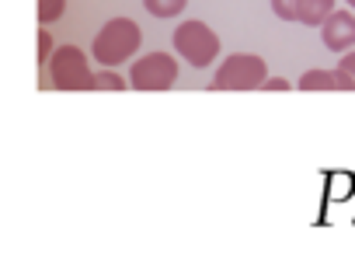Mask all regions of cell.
Here are the masks:
<instances>
[{
	"instance_id": "7c38bea8",
	"label": "cell",
	"mask_w": 355,
	"mask_h": 272,
	"mask_svg": "<svg viewBox=\"0 0 355 272\" xmlns=\"http://www.w3.org/2000/svg\"><path fill=\"white\" fill-rule=\"evenodd\" d=\"M272 11L279 22H296V0H272Z\"/></svg>"
},
{
	"instance_id": "8fae6325",
	"label": "cell",
	"mask_w": 355,
	"mask_h": 272,
	"mask_svg": "<svg viewBox=\"0 0 355 272\" xmlns=\"http://www.w3.org/2000/svg\"><path fill=\"white\" fill-rule=\"evenodd\" d=\"M67 15V0H39V25H56Z\"/></svg>"
},
{
	"instance_id": "52a82bcc",
	"label": "cell",
	"mask_w": 355,
	"mask_h": 272,
	"mask_svg": "<svg viewBox=\"0 0 355 272\" xmlns=\"http://www.w3.org/2000/svg\"><path fill=\"white\" fill-rule=\"evenodd\" d=\"M300 91H355L352 77L345 70H306L300 77Z\"/></svg>"
},
{
	"instance_id": "2e32d148",
	"label": "cell",
	"mask_w": 355,
	"mask_h": 272,
	"mask_svg": "<svg viewBox=\"0 0 355 272\" xmlns=\"http://www.w3.org/2000/svg\"><path fill=\"white\" fill-rule=\"evenodd\" d=\"M345 4H348V8H352V11H355V0H345Z\"/></svg>"
},
{
	"instance_id": "ba28073f",
	"label": "cell",
	"mask_w": 355,
	"mask_h": 272,
	"mask_svg": "<svg viewBox=\"0 0 355 272\" xmlns=\"http://www.w3.org/2000/svg\"><path fill=\"white\" fill-rule=\"evenodd\" d=\"M331 11H334V0H296V22L306 28H320Z\"/></svg>"
},
{
	"instance_id": "5b68a950",
	"label": "cell",
	"mask_w": 355,
	"mask_h": 272,
	"mask_svg": "<svg viewBox=\"0 0 355 272\" xmlns=\"http://www.w3.org/2000/svg\"><path fill=\"white\" fill-rule=\"evenodd\" d=\"M178 80V60L171 53H146L132 63L129 84L136 91H167Z\"/></svg>"
},
{
	"instance_id": "9a60e30c",
	"label": "cell",
	"mask_w": 355,
	"mask_h": 272,
	"mask_svg": "<svg viewBox=\"0 0 355 272\" xmlns=\"http://www.w3.org/2000/svg\"><path fill=\"white\" fill-rule=\"evenodd\" d=\"M293 84L286 80V77H265V84H261V91H289Z\"/></svg>"
},
{
	"instance_id": "4fadbf2b",
	"label": "cell",
	"mask_w": 355,
	"mask_h": 272,
	"mask_svg": "<svg viewBox=\"0 0 355 272\" xmlns=\"http://www.w3.org/2000/svg\"><path fill=\"white\" fill-rule=\"evenodd\" d=\"M53 49H56V46H53V32H39V63H42V67L49 63Z\"/></svg>"
},
{
	"instance_id": "277c9868",
	"label": "cell",
	"mask_w": 355,
	"mask_h": 272,
	"mask_svg": "<svg viewBox=\"0 0 355 272\" xmlns=\"http://www.w3.org/2000/svg\"><path fill=\"white\" fill-rule=\"evenodd\" d=\"M268 77V67L254 53H234L223 60V67L213 74V91H254Z\"/></svg>"
},
{
	"instance_id": "7a4b0ae2",
	"label": "cell",
	"mask_w": 355,
	"mask_h": 272,
	"mask_svg": "<svg viewBox=\"0 0 355 272\" xmlns=\"http://www.w3.org/2000/svg\"><path fill=\"white\" fill-rule=\"evenodd\" d=\"M174 53L182 56V60H189L196 70H202V67H209L216 56H220V35L206 25V22H182L174 28Z\"/></svg>"
},
{
	"instance_id": "6da1fadb",
	"label": "cell",
	"mask_w": 355,
	"mask_h": 272,
	"mask_svg": "<svg viewBox=\"0 0 355 272\" xmlns=\"http://www.w3.org/2000/svg\"><path fill=\"white\" fill-rule=\"evenodd\" d=\"M143 46V28L132 18H112L91 42V60H98L101 67H122L125 60H132Z\"/></svg>"
},
{
	"instance_id": "30bf717a",
	"label": "cell",
	"mask_w": 355,
	"mask_h": 272,
	"mask_svg": "<svg viewBox=\"0 0 355 272\" xmlns=\"http://www.w3.org/2000/svg\"><path fill=\"white\" fill-rule=\"evenodd\" d=\"M143 8L153 18H178L189 8V0H143Z\"/></svg>"
},
{
	"instance_id": "5bb4252c",
	"label": "cell",
	"mask_w": 355,
	"mask_h": 272,
	"mask_svg": "<svg viewBox=\"0 0 355 272\" xmlns=\"http://www.w3.org/2000/svg\"><path fill=\"white\" fill-rule=\"evenodd\" d=\"M338 70H345V74L352 77V84H355V49L341 53V60H338Z\"/></svg>"
},
{
	"instance_id": "8992f818",
	"label": "cell",
	"mask_w": 355,
	"mask_h": 272,
	"mask_svg": "<svg viewBox=\"0 0 355 272\" xmlns=\"http://www.w3.org/2000/svg\"><path fill=\"white\" fill-rule=\"evenodd\" d=\"M320 39L331 53H348L355 49V11H331L320 25Z\"/></svg>"
},
{
	"instance_id": "9c48e42d",
	"label": "cell",
	"mask_w": 355,
	"mask_h": 272,
	"mask_svg": "<svg viewBox=\"0 0 355 272\" xmlns=\"http://www.w3.org/2000/svg\"><path fill=\"white\" fill-rule=\"evenodd\" d=\"M125 77L115 74V67H101L91 74V91H125Z\"/></svg>"
},
{
	"instance_id": "3957f363",
	"label": "cell",
	"mask_w": 355,
	"mask_h": 272,
	"mask_svg": "<svg viewBox=\"0 0 355 272\" xmlns=\"http://www.w3.org/2000/svg\"><path fill=\"white\" fill-rule=\"evenodd\" d=\"M46 70H49V84L60 87V91H91L94 70H91L80 46H56Z\"/></svg>"
}]
</instances>
